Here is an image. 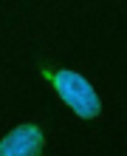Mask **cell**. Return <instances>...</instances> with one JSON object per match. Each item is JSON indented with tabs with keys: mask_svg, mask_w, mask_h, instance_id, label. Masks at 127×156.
Instances as JSON below:
<instances>
[{
	"mask_svg": "<svg viewBox=\"0 0 127 156\" xmlns=\"http://www.w3.org/2000/svg\"><path fill=\"white\" fill-rule=\"evenodd\" d=\"M42 136L34 125H23L0 142V156H37Z\"/></svg>",
	"mask_w": 127,
	"mask_h": 156,
	"instance_id": "2",
	"label": "cell"
},
{
	"mask_svg": "<svg viewBox=\"0 0 127 156\" xmlns=\"http://www.w3.org/2000/svg\"><path fill=\"white\" fill-rule=\"evenodd\" d=\"M54 85H57L59 97L74 108L79 116H96L99 114V97L93 94V88L71 71H57L54 74Z\"/></svg>",
	"mask_w": 127,
	"mask_h": 156,
	"instance_id": "1",
	"label": "cell"
}]
</instances>
